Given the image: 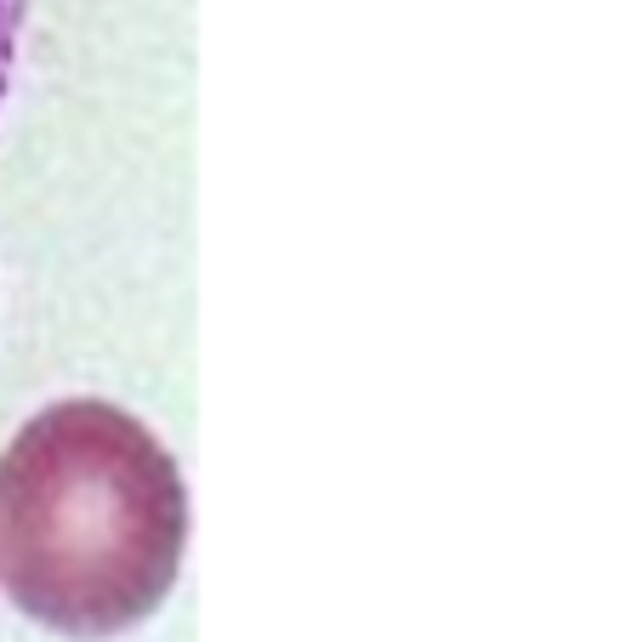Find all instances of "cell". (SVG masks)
I'll return each instance as SVG.
<instances>
[{"label": "cell", "mask_w": 642, "mask_h": 642, "mask_svg": "<svg viewBox=\"0 0 642 642\" xmlns=\"http://www.w3.org/2000/svg\"><path fill=\"white\" fill-rule=\"evenodd\" d=\"M188 478L114 398H57L0 450V597L63 642H114L171 602Z\"/></svg>", "instance_id": "6da1fadb"}, {"label": "cell", "mask_w": 642, "mask_h": 642, "mask_svg": "<svg viewBox=\"0 0 642 642\" xmlns=\"http://www.w3.org/2000/svg\"><path fill=\"white\" fill-rule=\"evenodd\" d=\"M23 7L29 0H0V103L12 86V63H18V29H23Z\"/></svg>", "instance_id": "7a4b0ae2"}]
</instances>
